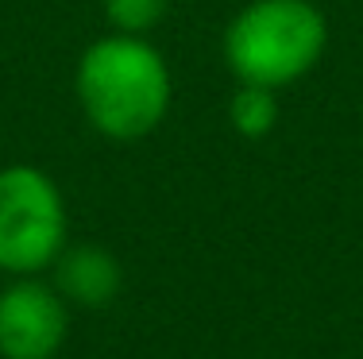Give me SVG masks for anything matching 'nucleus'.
I'll use <instances>...</instances> for the list:
<instances>
[{
  "mask_svg": "<svg viewBox=\"0 0 363 359\" xmlns=\"http://www.w3.org/2000/svg\"><path fill=\"white\" fill-rule=\"evenodd\" d=\"M82 116L112 143L147 139L170 113V66L143 35H101L82 50L74 70Z\"/></svg>",
  "mask_w": 363,
  "mask_h": 359,
  "instance_id": "1",
  "label": "nucleus"
},
{
  "mask_svg": "<svg viewBox=\"0 0 363 359\" xmlns=\"http://www.w3.org/2000/svg\"><path fill=\"white\" fill-rule=\"evenodd\" d=\"M70 336V305L39 275L0 290V359H55Z\"/></svg>",
  "mask_w": 363,
  "mask_h": 359,
  "instance_id": "4",
  "label": "nucleus"
},
{
  "mask_svg": "<svg viewBox=\"0 0 363 359\" xmlns=\"http://www.w3.org/2000/svg\"><path fill=\"white\" fill-rule=\"evenodd\" d=\"M228 124L236 135L244 139H263V135L274 132L279 124V97L274 89H263V85H240L228 101Z\"/></svg>",
  "mask_w": 363,
  "mask_h": 359,
  "instance_id": "6",
  "label": "nucleus"
},
{
  "mask_svg": "<svg viewBox=\"0 0 363 359\" xmlns=\"http://www.w3.org/2000/svg\"><path fill=\"white\" fill-rule=\"evenodd\" d=\"M50 286L62 294L66 305L77 309H105L124 290V267L101 244H66L50 267Z\"/></svg>",
  "mask_w": 363,
  "mask_h": 359,
  "instance_id": "5",
  "label": "nucleus"
},
{
  "mask_svg": "<svg viewBox=\"0 0 363 359\" xmlns=\"http://www.w3.org/2000/svg\"><path fill=\"white\" fill-rule=\"evenodd\" d=\"M328 47V20L313 0H252L224 28V62L240 85L286 89Z\"/></svg>",
  "mask_w": 363,
  "mask_h": 359,
  "instance_id": "2",
  "label": "nucleus"
},
{
  "mask_svg": "<svg viewBox=\"0 0 363 359\" xmlns=\"http://www.w3.org/2000/svg\"><path fill=\"white\" fill-rule=\"evenodd\" d=\"M66 198L31 162L0 166V275L28 278L55 267L66 247Z\"/></svg>",
  "mask_w": 363,
  "mask_h": 359,
  "instance_id": "3",
  "label": "nucleus"
},
{
  "mask_svg": "<svg viewBox=\"0 0 363 359\" xmlns=\"http://www.w3.org/2000/svg\"><path fill=\"white\" fill-rule=\"evenodd\" d=\"M170 0H105V20L120 35H147L159 28Z\"/></svg>",
  "mask_w": 363,
  "mask_h": 359,
  "instance_id": "7",
  "label": "nucleus"
}]
</instances>
